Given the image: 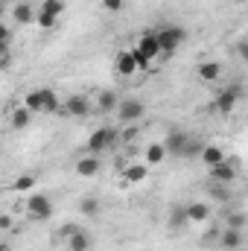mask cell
<instances>
[{
    "label": "cell",
    "instance_id": "cell-1",
    "mask_svg": "<svg viewBox=\"0 0 248 251\" xmlns=\"http://www.w3.org/2000/svg\"><path fill=\"white\" fill-rule=\"evenodd\" d=\"M131 56H134V62H137V70H149V67H152V62L161 56V44H158V35H155V29H146V32H140L137 44L131 47Z\"/></svg>",
    "mask_w": 248,
    "mask_h": 251
},
{
    "label": "cell",
    "instance_id": "cell-2",
    "mask_svg": "<svg viewBox=\"0 0 248 251\" xmlns=\"http://www.w3.org/2000/svg\"><path fill=\"white\" fill-rule=\"evenodd\" d=\"M114 114H117V120H120L123 126H134L137 120H143V117H146V102H143V100H137V97H125V100L117 102Z\"/></svg>",
    "mask_w": 248,
    "mask_h": 251
},
{
    "label": "cell",
    "instance_id": "cell-3",
    "mask_svg": "<svg viewBox=\"0 0 248 251\" xmlns=\"http://www.w3.org/2000/svg\"><path fill=\"white\" fill-rule=\"evenodd\" d=\"M114 140H117V131H114L111 126H99L97 131H91V137H88V143H85V152H88V155H102L105 149L114 146Z\"/></svg>",
    "mask_w": 248,
    "mask_h": 251
},
{
    "label": "cell",
    "instance_id": "cell-4",
    "mask_svg": "<svg viewBox=\"0 0 248 251\" xmlns=\"http://www.w3.org/2000/svg\"><path fill=\"white\" fill-rule=\"evenodd\" d=\"M207 176H210V181L234 184V181H237V176H240V161H237V158H225V161H219V164L207 167Z\"/></svg>",
    "mask_w": 248,
    "mask_h": 251
},
{
    "label": "cell",
    "instance_id": "cell-5",
    "mask_svg": "<svg viewBox=\"0 0 248 251\" xmlns=\"http://www.w3.org/2000/svg\"><path fill=\"white\" fill-rule=\"evenodd\" d=\"M155 35H158V44H161V56L175 53L187 38V32L181 26H164V29H155Z\"/></svg>",
    "mask_w": 248,
    "mask_h": 251
},
{
    "label": "cell",
    "instance_id": "cell-6",
    "mask_svg": "<svg viewBox=\"0 0 248 251\" xmlns=\"http://www.w3.org/2000/svg\"><path fill=\"white\" fill-rule=\"evenodd\" d=\"M26 213H29V219H38V222L50 219V216H53V201H50V196H44V193H29V199H26Z\"/></svg>",
    "mask_w": 248,
    "mask_h": 251
},
{
    "label": "cell",
    "instance_id": "cell-7",
    "mask_svg": "<svg viewBox=\"0 0 248 251\" xmlns=\"http://www.w3.org/2000/svg\"><path fill=\"white\" fill-rule=\"evenodd\" d=\"M91 108H94V105H91V97H85V94H70L62 102V111L70 114V117H88ZM62 111H59V114H62Z\"/></svg>",
    "mask_w": 248,
    "mask_h": 251
},
{
    "label": "cell",
    "instance_id": "cell-8",
    "mask_svg": "<svg viewBox=\"0 0 248 251\" xmlns=\"http://www.w3.org/2000/svg\"><path fill=\"white\" fill-rule=\"evenodd\" d=\"M240 100H243V88H240V85H228L225 91L216 94V111H219V114H231Z\"/></svg>",
    "mask_w": 248,
    "mask_h": 251
},
{
    "label": "cell",
    "instance_id": "cell-9",
    "mask_svg": "<svg viewBox=\"0 0 248 251\" xmlns=\"http://www.w3.org/2000/svg\"><path fill=\"white\" fill-rule=\"evenodd\" d=\"M99 170H102L99 155H82L76 161V176H82V178H94V176H99Z\"/></svg>",
    "mask_w": 248,
    "mask_h": 251
},
{
    "label": "cell",
    "instance_id": "cell-10",
    "mask_svg": "<svg viewBox=\"0 0 248 251\" xmlns=\"http://www.w3.org/2000/svg\"><path fill=\"white\" fill-rule=\"evenodd\" d=\"M38 100H41V114H59L62 111V100L53 88H38Z\"/></svg>",
    "mask_w": 248,
    "mask_h": 251
},
{
    "label": "cell",
    "instance_id": "cell-11",
    "mask_svg": "<svg viewBox=\"0 0 248 251\" xmlns=\"http://www.w3.org/2000/svg\"><path fill=\"white\" fill-rule=\"evenodd\" d=\"M114 70L125 76V79H131L134 73H137V62H134V56H131V50H120L117 56H114Z\"/></svg>",
    "mask_w": 248,
    "mask_h": 251
},
{
    "label": "cell",
    "instance_id": "cell-12",
    "mask_svg": "<svg viewBox=\"0 0 248 251\" xmlns=\"http://www.w3.org/2000/svg\"><path fill=\"white\" fill-rule=\"evenodd\" d=\"M12 6H15V9H12V21H15L18 26H26V24L35 21V6H32V3L18 0V3H12Z\"/></svg>",
    "mask_w": 248,
    "mask_h": 251
},
{
    "label": "cell",
    "instance_id": "cell-13",
    "mask_svg": "<svg viewBox=\"0 0 248 251\" xmlns=\"http://www.w3.org/2000/svg\"><path fill=\"white\" fill-rule=\"evenodd\" d=\"M64 246H67V251H91V234L85 228H76L73 234L64 237Z\"/></svg>",
    "mask_w": 248,
    "mask_h": 251
},
{
    "label": "cell",
    "instance_id": "cell-14",
    "mask_svg": "<svg viewBox=\"0 0 248 251\" xmlns=\"http://www.w3.org/2000/svg\"><path fill=\"white\" fill-rule=\"evenodd\" d=\"M184 216H187V222L201 225V222L210 219V204H204V201H190L184 207Z\"/></svg>",
    "mask_w": 248,
    "mask_h": 251
},
{
    "label": "cell",
    "instance_id": "cell-15",
    "mask_svg": "<svg viewBox=\"0 0 248 251\" xmlns=\"http://www.w3.org/2000/svg\"><path fill=\"white\" fill-rule=\"evenodd\" d=\"M187 137H190V134L178 131V128H173V131L167 134V140H164L167 155H178V158H181V152H184V146H187Z\"/></svg>",
    "mask_w": 248,
    "mask_h": 251
},
{
    "label": "cell",
    "instance_id": "cell-16",
    "mask_svg": "<svg viewBox=\"0 0 248 251\" xmlns=\"http://www.w3.org/2000/svg\"><path fill=\"white\" fill-rule=\"evenodd\" d=\"M198 158H201V164H204V167H213V164L225 161L228 155H225V149H222V146H216V143H204V146H201V155H198Z\"/></svg>",
    "mask_w": 248,
    "mask_h": 251
},
{
    "label": "cell",
    "instance_id": "cell-17",
    "mask_svg": "<svg viewBox=\"0 0 248 251\" xmlns=\"http://www.w3.org/2000/svg\"><path fill=\"white\" fill-rule=\"evenodd\" d=\"M219 243H222V249L237 251V249H243L246 234H243V231H237V228H225V231H222V237H219Z\"/></svg>",
    "mask_w": 248,
    "mask_h": 251
},
{
    "label": "cell",
    "instance_id": "cell-18",
    "mask_svg": "<svg viewBox=\"0 0 248 251\" xmlns=\"http://www.w3.org/2000/svg\"><path fill=\"white\" fill-rule=\"evenodd\" d=\"M146 176H149L146 164H125V170H123L125 184H140V181H146Z\"/></svg>",
    "mask_w": 248,
    "mask_h": 251
},
{
    "label": "cell",
    "instance_id": "cell-19",
    "mask_svg": "<svg viewBox=\"0 0 248 251\" xmlns=\"http://www.w3.org/2000/svg\"><path fill=\"white\" fill-rule=\"evenodd\" d=\"M117 102H120V97H117L114 91H99V94H97V111H99V114H111V111L117 108Z\"/></svg>",
    "mask_w": 248,
    "mask_h": 251
},
{
    "label": "cell",
    "instance_id": "cell-20",
    "mask_svg": "<svg viewBox=\"0 0 248 251\" xmlns=\"http://www.w3.org/2000/svg\"><path fill=\"white\" fill-rule=\"evenodd\" d=\"M198 79H201V82H216V79H222V64L219 62H201L198 64Z\"/></svg>",
    "mask_w": 248,
    "mask_h": 251
},
{
    "label": "cell",
    "instance_id": "cell-21",
    "mask_svg": "<svg viewBox=\"0 0 248 251\" xmlns=\"http://www.w3.org/2000/svg\"><path fill=\"white\" fill-rule=\"evenodd\" d=\"M164 161H167L164 143H149V146H146V167H158V164H164Z\"/></svg>",
    "mask_w": 248,
    "mask_h": 251
},
{
    "label": "cell",
    "instance_id": "cell-22",
    "mask_svg": "<svg viewBox=\"0 0 248 251\" xmlns=\"http://www.w3.org/2000/svg\"><path fill=\"white\" fill-rule=\"evenodd\" d=\"M32 111H26L24 105H15L12 108V117H9V123H12V128H26V126L32 123Z\"/></svg>",
    "mask_w": 248,
    "mask_h": 251
},
{
    "label": "cell",
    "instance_id": "cell-23",
    "mask_svg": "<svg viewBox=\"0 0 248 251\" xmlns=\"http://www.w3.org/2000/svg\"><path fill=\"white\" fill-rule=\"evenodd\" d=\"M38 12H44V15H50V18H62L64 12V0H41V6H38Z\"/></svg>",
    "mask_w": 248,
    "mask_h": 251
},
{
    "label": "cell",
    "instance_id": "cell-24",
    "mask_svg": "<svg viewBox=\"0 0 248 251\" xmlns=\"http://www.w3.org/2000/svg\"><path fill=\"white\" fill-rule=\"evenodd\" d=\"M79 210H82V216L94 219V216L99 213V199H97V196H85V199L79 201Z\"/></svg>",
    "mask_w": 248,
    "mask_h": 251
},
{
    "label": "cell",
    "instance_id": "cell-25",
    "mask_svg": "<svg viewBox=\"0 0 248 251\" xmlns=\"http://www.w3.org/2000/svg\"><path fill=\"white\" fill-rule=\"evenodd\" d=\"M35 184H38L35 176H18V178L12 181V190H15V193H32Z\"/></svg>",
    "mask_w": 248,
    "mask_h": 251
},
{
    "label": "cell",
    "instance_id": "cell-26",
    "mask_svg": "<svg viewBox=\"0 0 248 251\" xmlns=\"http://www.w3.org/2000/svg\"><path fill=\"white\" fill-rule=\"evenodd\" d=\"M246 225H248V216L243 213V210H234V213H228V216H225V228L246 231Z\"/></svg>",
    "mask_w": 248,
    "mask_h": 251
},
{
    "label": "cell",
    "instance_id": "cell-27",
    "mask_svg": "<svg viewBox=\"0 0 248 251\" xmlns=\"http://www.w3.org/2000/svg\"><path fill=\"white\" fill-rule=\"evenodd\" d=\"M210 196H213L216 201H228V199H231V184H219V181H213V184H210Z\"/></svg>",
    "mask_w": 248,
    "mask_h": 251
},
{
    "label": "cell",
    "instance_id": "cell-28",
    "mask_svg": "<svg viewBox=\"0 0 248 251\" xmlns=\"http://www.w3.org/2000/svg\"><path fill=\"white\" fill-rule=\"evenodd\" d=\"M201 140H196V137H187V146H184V152H181V158H198L201 155Z\"/></svg>",
    "mask_w": 248,
    "mask_h": 251
},
{
    "label": "cell",
    "instance_id": "cell-29",
    "mask_svg": "<svg viewBox=\"0 0 248 251\" xmlns=\"http://www.w3.org/2000/svg\"><path fill=\"white\" fill-rule=\"evenodd\" d=\"M32 24H38V29H56V24H59V21H56V18H50V15H44V12H38V9H35V21H32Z\"/></svg>",
    "mask_w": 248,
    "mask_h": 251
},
{
    "label": "cell",
    "instance_id": "cell-30",
    "mask_svg": "<svg viewBox=\"0 0 248 251\" xmlns=\"http://www.w3.org/2000/svg\"><path fill=\"white\" fill-rule=\"evenodd\" d=\"M12 38H15V32H12L6 24H0V44H6V47H9V44H12Z\"/></svg>",
    "mask_w": 248,
    "mask_h": 251
},
{
    "label": "cell",
    "instance_id": "cell-31",
    "mask_svg": "<svg viewBox=\"0 0 248 251\" xmlns=\"http://www.w3.org/2000/svg\"><path fill=\"white\" fill-rule=\"evenodd\" d=\"M12 228H15L12 216H9V213H0V231H12Z\"/></svg>",
    "mask_w": 248,
    "mask_h": 251
},
{
    "label": "cell",
    "instance_id": "cell-32",
    "mask_svg": "<svg viewBox=\"0 0 248 251\" xmlns=\"http://www.w3.org/2000/svg\"><path fill=\"white\" fill-rule=\"evenodd\" d=\"M102 6H105L108 12H120V9H123V0H102Z\"/></svg>",
    "mask_w": 248,
    "mask_h": 251
},
{
    "label": "cell",
    "instance_id": "cell-33",
    "mask_svg": "<svg viewBox=\"0 0 248 251\" xmlns=\"http://www.w3.org/2000/svg\"><path fill=\"white\" fill-rule=\"evenodd\" d=\"M184 222H187V216H184V207H181V210L173 213V225H184Z\"/></svg>",
    "mask_w": 248,
    "mask_h": 251
},
{
    "label": "cell",
    "instance_id": "cell-34",
    "mask_svg": "<svg viewBox=\"0 0 248 251\" xmlns=\"http://www.w3.org/2000/svg\"><path fill=\"white\" fill-rule=\"evenodd\" d=\"M6 64H9V47L0 44V67H6Z\"/></svg>",
    "mask_w": 248,
    "mask_h": 251
},
{
    "label": "cell",
    "instance_id": "cell-35",
    "mask_svg": "<svg viewBox=\"0 0 248 251\" xmlns=\"http://www.w3.org/2000/svg\"><path fill=\"white\" fill-rule=\"evenodd\" d=\"M237 56H240V59H248V44H246V38L237 44Z\"/></svg>",
    "mask_w": 248,
    "mask_h": 251
},
{
    "label": "cell",
    "instance_id": "cell-36",
    "mask_svg": "<svg viewBox=\"0 0 248 251\" xmlns=\"http://www.w3.org/2000/svg\"><path fill=\"white\" fill-rule=\"evenodd\" d=\"M0 251H12V246H6V243H0Z\"/></svg>",
    "mask_w": 248,
    "mask_h": 251
},
{
    "label": "cell",
    "instance_id": "cell-37",
    "mask_svg": "<svg viewBox=\"0 0 248 251\" xmlns=\"http://www.w3.org/2000/svg\"><path fill=\"white\" fill-rule=\"evenodd\" d=\"M0 3H18V0H0Z\"/></svg>",
    "mask_w": 248,
    "mask_h": 251
},
{
    "label": "cell",
    "instance_id": "cell-38",
    "mask_svg": "<svg viewBox=\"0 0 248 251\" xmlns=\"http://www.w3.org/2000/svg\"><path fill=\"white\" fill-rule=\"evenodd\" d=\"M237 3H246V0H237Z\"/></svg>",
    "mask_w": 248,
    "mask_h": 251
}]
</instances>
